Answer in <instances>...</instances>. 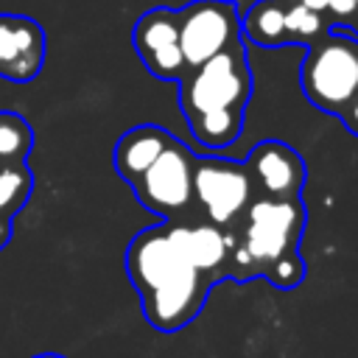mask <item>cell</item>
Masks as SVG:
<instances>
[{"instance_id":"obj_20","label":"cell","mask_w":358,"mask_h":358,"mask_svg":"<svg viewBox=\"0 0 358 358\" xmlns=\"http://www.w3.org/2000/svg\"><path fill=\"white\" fill-rule=\"evenodd\" d=\"M302 6H308V8H313V11H322V14H327V0H299Z\"/></svg>"},{"instance_id":"obj_3","label":"cell","mask_w":358,"mask_h":358,"mask_svg":"<svg viewBox=\"0 0 358 358\" xmlns=\"http://www.w3.org/2000/svg\"><path fill=\"white\" fill-rule=\"evenodd\" d=\"M302 196L294 199H260L255 196L241 221L227 232L229 238V280L246 282L263 277L271 263L299 252L305 232Z\"/></svg>"},{"instance_id":"obj_4","label":"cell","mask_w":358,"mask_h":358,"mask_svg":"<svg viewBox=\"0 0 358 358\" xmlns=\"http://www.w3.org/2000/svg\"><path fill=\"white\" fill-rule=\"evenodd\" d=\"M299 84L316 109L338 115L358 90V34L333 28L310 42L299 67Z\"/></svg>"},{"instance_id":"obj_11","label":"cell","mask_w":358,"mask_h":358,"mask_svg":"<svg viewBox=\"0 0 358 358\" xmlns=\"http://www.w3.org/2000/svg\"><path fill=\"white\" fill-rule=\"evenodd\" d=\"M173 243L190 260L196 271H201L213 285L229 280V238L221 227L196 218V221H165Z\"/></svg>"},{"instance_id":"obj_8","label":"cell","mask_w":358,"mask_h":358,"mask_svg":"<svg viewBox=\"0 0 358 358\" xmlns=\"http://www.w3.org/2000/svg\"><path fill=\"white\" fill-rule=\"evenodd\" d=\"M131 45L145 64V70L165 81H179L187 73L182 45H179V11L176 8H148L137 17L131 28Z\"/></svg>"},{"instance_id":"obj_22","label":"cell","mask_w":358,"mask_h":358,"mask_svg":"<svg viewBox=\"0 0 358 358\" xmlns=\"http://www.w3.org/2000/svg\"><path fill=\"white\" fill-rule=\"evenodd\" d=\"M352 25H355V34H358V6H355V17H352Z\"/></svg>"},{"instance_id":"obj_6","label":"cell","mask_w":358,"mask_h":358,"mask_svg":"<svg viewBox=\"0 0 358 358\" xmlns=\"http://www.w3.org/2000/svg\"><path fill=\"white\" fill-rule=\"evenodd\" d=\"M193 199L199 218L229 232L255 199L246 165L229 157H196Z\"/></svg>"},{"instance_id":"obj_16","label":"cell","mask_w":358,"mask_h":358,"mask_svg":"<svg viewBox=\"0 0 358 358\" xmlns=\"http://www.w3.org/2000/svg\"><path fill=\"white\" fill-rule=\"evenodd\" d=\"M263 277H266L274 288L291 291V288H296V285L305 280V260L299 257V252H291V255L280 257L277 263H271Z\"/></svg>"},{"instance_id":"obj_10","label":"cell","mask_w":358,"mask_h":358,"mask_svg":"<svg viewBox=\"0 0 358 358\" xmlns=\"http://www.w3.org/2000/svg\"><path fill=\"white\" fill-rule=\"evenodd\" d=\"M45 28L25 14H0V78L25 84L45 67Z\"/></svg>"},{"instance_id":"obj_18","label":"cell","mask_w":358,"mask_h":358,"mask_svg":"<svg viewBox=\"0 0 358 358\" xmlns=\"http://www.w3.org/2000/svg\"><path fill=\"white\" fill-rule=\"evenodd\" d=\"M336 117L344 123V129H347L352 137H358V90H355V95L344 103V109H341Z\"/></svg>"},{"instance_id":"obj_15","label":"cell","mask_w":358,"mask_h":358,"mask_svg":"<svg viewBox=\"0 0 358 358\" xmlns=\"http://www.w3.org/2000/svg\"><path fill=\"white\" fill-rule=\"evenodd\" d=\"M327 31H333V22L327 14L313 11L302 6L299 0H285V42L308 48L310 42L322 39Z\"/></svg>"},{"instance_id":"obj_21","label":"cell","mask_w":358,"mask_h":358,"mask_svg":"<svg viewBox=\"0 0 358 358\" xmlns=\"http://www.w3.org/2000/svg\"><path fill=\"white\" fill-rule=\"evenodd\" d=\"M34 358H67V355H59V352H39V355H34Z\"/></svg>"},{"instance_id":"obj_7","label":"cell","mask_w":358,"mask_h":358,"mask_svg":"<svg viewBox=\"0 0 358 358\" xmlns=\"http://www.w3.org/2000/svg\"><path fill=\"white\" fill-rule=\"evenodd\" d=\"M241 39V17L229 0H193L179 8V45L187 67L224 53Z\"/></svg>"},{"instance_id":"obj_9","label":"cell","mask_w":358,"mask_h":358,"mask_svg":"<svg viewBox=\"0 0 358 358\" xmlns=\"http://www.w3.org/2000/svg\"><path fill=\"white\" fill-rule=\"evenodd\" d=\"M243 165H246L255 196L260 199L302 196L308 168H305L302 154L294 145L282 140H263L246 154Z\"/></svg>"},{"instance_id":"obj_5","label":"cell","mask_w":358,"mask_h":358,"mask_svg":"<svg viewBox=\"0 0 358 358\" xmlns=\"http://www.w3.org/2000/svg\"><path fill=\"white\" fill-rule=\"evenodd\" d=\"M193 159L196 154L173 137V143L131 185L137 201L165 221H196L199 210L193 199Z\"/></svg>"},{"instance_id":"obj_1","label":"cell","mask_w":358,"mask_h":358,"mask_svg":"<svg viewBox=\"0 0 358 358\" xmlns=\"http://www.w3.org/2000/svg\"><path fill=\"white\" fill-rule=\"evenodd\" d=\"M126 274L154 330L176 333L204 308L213 282L190 266L165 224L140 229L126 246Z\"/></svg>"},{"instance_id":"obj_14","label":"cell","mask_w":358,"mask_h":358,"mask_svg":"<svg viewBox=\"0 0 358 358\" xmlns=\"http://www.w3.org/2000/svg\"><path fill=\"white\" fill-rule=\"evenodd\" d=\"M34 151V129L31 123L11 109H0V168L6 165H28Z\"/></svg>"},{"instance_id":"obj_2","label":"cell","mask_w":358,"mask_h":358,"mask_svg":"<svg viewBox=\"0 0 358 358\" xmlns=\"http://www.w3.org/2000/svg\"><path fill=\"white\" fill-rule=\"evenodd\" d=\"M176 84L179 106L193 140L210 151L229 148L241 137L246 103L252 98L246 39L196 67H187Z\"/></svg>"},{"instance_id":"obj_19","label":"cell","mask_w":358,"mask_h":358,"mask_svg":"<svg viewBox=\"0 0 358 358\" xmlns=\"http://www.w3.org/2000/svg\"><path fill=\"white\" fill-rule=\"evenodd\" d=\"M14 235V218H0V249L11 241Z\"/></svg>"},{"instance_id":"obj_13","label":"cell","mask_w":358,"mask_h":358,"mask_svg":"<svg viewBox=\"0 0 358 358\" xmlns=\"http://www.w3.org/2000/svg\"><path fill=\"white\" fill-rule=\"evenodd\" d=\"M241 36L260 48H285V0H255L241 20Z\"/></svg>"},{"instance_id":"obj_12","label":"cell","mask_w":358,"mask_h":358,"mask_svg":"<svg viewBox=\"0 0 358 358\" xmlns=\"http://www.w3.org/2000/svg\"><path fill=\"white\" fill-rule=\"evenodd\" d=\"M173 143V134L157 123H140V126H131L129 131H123L115 143V151H112V162H115V171L117 176L131 187L143 173L145 168Z\"/></svg>"},{"instance_id":"obj_17","label":"cell","mask_w":358,"mask_h":358,"mask_svg":"<svg viewBox=\"0 0 358 358\" xmlns=\"http://www.w3.org/2000/svg\"><path fill=\"white\" fill-rule=\"evenodd\" d=\"M355 6L358 0H327V17L330 22L338 28V25H350L352 17H355Z\"/></svg>"}]
</instances>
